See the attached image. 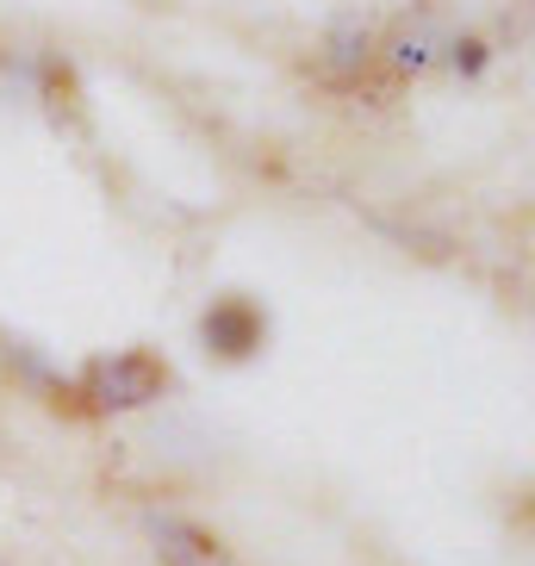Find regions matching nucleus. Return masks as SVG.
I'll use <instances>...</instances> for the list:
<instances>
[{
    "instance_id": "1",
    "label": "nucleus",
    "mask_w": 535,
    "mask_h": 566,
    "mask_svg": "<svg viewBox=\"0 0 535 566\" xmlns=\"http://www.w3.org/2000/svg\"><path fill=\"white\" fill-rule=\"evenodd\" d=\"M162 386H168L162 361L144 355V349L101 355V361H87V374H82V392L101 405V411H137V405L162 399Z\"/></svg>"
},
{
    "instance_id": "2",
    "label": "nucleus",
    "mask_w": 535,
    "mask_h": 566,
    "mask_svg": "<svg viewBox=\"0 0 535 566\" xmlns=\"http://www.w3.org/2000/svg\"><path fill=\"white\" fill-rule=\"evenodd\" d=\"M200 336L206 349L224 355V361H243V355L262 349V312L250 300H218L212 312L200 317Z\"/></svg>"
},
{
    "instance_id": "3",
    "label": "nucleus",
    "mask_w": 535,
    "mask_h": 566,
    "mask_svg": "<svg viewBox=\"0 0 535 566\" xmlns=\"http://www.w3.org/2000/svg\"><path fill=\"white\" fill-rule=\"evenodd\" d=\"M374 56V32L361 25V19H343V25H331V44H324V63H331V75H361V63Z\"/></svg>"
},
{
    "instance_id": "4",
    "label": "nucleus",
    "mask_w": 535,
    "mask_h": 566,
    "mask_svg": "<svg viewBox=\"0 0 535 566\" xmlns=\"http://www.w3.org/2000/svg\"><path fill=\"white\" fill-rule=\"evenodd\" d=\"M392 63H399V69H423V63H430V32H405L399 44H392Z\"/></svg>"
},
{
    "instance_id": "5",
    "label": "nucleus",
    "mask_w": 535,
    "mask_h": 566,
    "mask_svg": "<svg viewBox=\"0 0 535 566\" xmlns=\"http://www.w3.org/2000/svg\"><path fill=\"white\" fill-rule=\"evenodd\" d=\"M449 63L461 69V75H480V69H485V44H480V38H454V44H449Z\"/></svg>"
}]
</instances>
